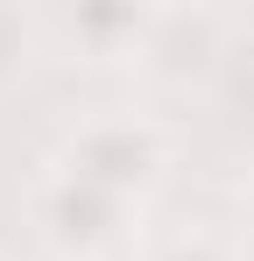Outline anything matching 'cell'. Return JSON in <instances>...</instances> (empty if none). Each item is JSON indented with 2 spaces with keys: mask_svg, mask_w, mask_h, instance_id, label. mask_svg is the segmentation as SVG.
Wrapping results in <instances>:
<instances>
[{
  "mask_svg": "<svg viewBox=\"0 0 254 261\" xmlns=\"http://www.w3.org/2000/svg\"><path fill=\"white\" fill-rule=\"evenodd\" d=\"M21 219L49 261H120L141 247V205L57 170V163H42L21 184Z\"/></svg>",
  "mask_w": 254,
  "mask_h": 261,
  "instance_id": "cell-1",
  "label": "cell"
},
{
  "mask_svg": "<svg viewBox=\"0 0 254 261\" xmlns=\"http://www.w3.org/2000/svg\"><path fill=\"white\" fill-rule=\"evenodd\" d=\"M49 163L85 176V184H99V191H113V198H134V205H141V198L176 170V134H169L156 113L106 106V113L71 120Z\"/></svg>",
  "mask_w": 254,
  "mask_h": 261,
  "instance_id": "cell-2",
  "label": "cell"
},
{
  "mask_svg": "<svg viewBox=\"0 0 254 261\" xmlns=\"http://www.w3.org/2000/svg\"><path fill=\"white\" fill-rule=\"evenodd\" d=\"M42 57L57 64H85V71H134L141 49L156 36V7L148 0H78V7H57V14H36Z\"/></svg>",
  "mask_w": 254,
  "mask_h": 261,
  "instance_id": "cell-3",
  "label": "cell"
},
{
  "mask_svg": "<svg viewBox=\"0 0 254 261\" xmlns=\"http://www.w3.org/2000/svg\"><path fill=\"white\" fill-rule=\"evenodd\" d=\"M226 43H233V14H219V7H156V36H148L134 71L191 85L226 57Z\"/></svg>",
  "mask_w": 254,
  "mask_h": 261,
  "instance_id": "cell-4",
  "label": "cell"
},
{
  "mask_svg": "<svg viewBox=\"0 0 254 261\" xmlns=\"http://www.w3.org/2000/svg\"><path fill=\"white\" fill-rule=\"evenodd\" d=\"M42 57V36H36V14L21 7H0V92L21 85V71Z\"/></svg>",
  "mask_w": 254,
  "mask_h": 261,
  "instance_id": "cell-5",
  "label": "cell"
},
{
  "mask_svg": "<svg viewBox=\"0 0 254 261\" xmlns=\"http://www.w3.org/2000/svg\"><path fill=\"white\" fill-rule=\"evenodd\" d=\"M141 261H240L219 233H169V240H148Z\"/></svg>",
  "mask_w": 254,
  "mask_h": 261,
  "instance_id": "cell-6",
  "label": "cell"
},
{
  "mask_svg": "<svg viewBox=\"0 0 254 261\" xmlns=\"http://www.w3.org/2000/svg\"><path fill=\"white\" fill-rule=\"evenodd\" d=\"M240 212H247V233H254V170H247V184H240Z\"/></svg>",
  "mask_w": 254,
  "mask_h": 261,
  "instance_id": "cell-7",
  "label": "cell"
}]
</instances>
